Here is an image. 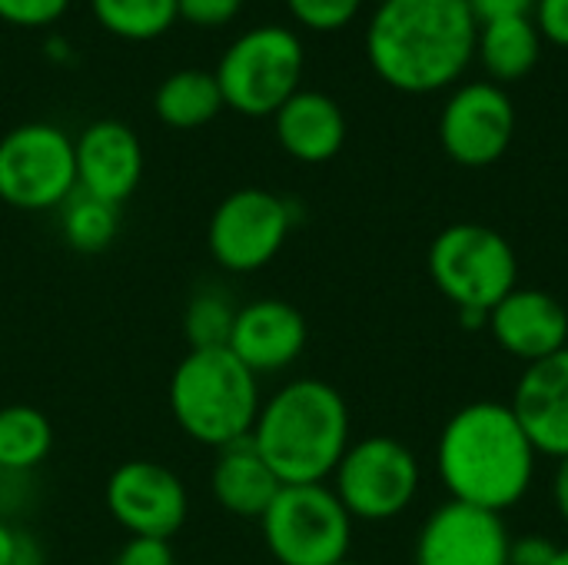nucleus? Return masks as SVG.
I'll use <instances>...</instances> for the list:
<instances>
[{"mask_svg":"<svg viewBox=\"0 0 568 565\" xmlns=\"http://www.w3.org/2000/svg\"><path fill=\"white\" fill-rule=\"evenodd\" d=\"M479 23L466 0H383L366 27V57L399 93H436L476 57Z\"/></svg>","mask_w":568,"mask_h":565,"instance_id":"obj_1","label":"nucleus"},{"mask_svg":"<svg viewBox=\"0 0 568 565\" xmlns=\"http://www.w3.org/2000/svg\"><path fill=\"white\" fill-rule=\"evenodd\" d=\"M536 446L509 403L476 400L449 416L436 443L439 480L456 503L506 513L536 480Z\"/></svg>","mask_w":568,"mask_h":565,"instance_id":"obj_2","label":"nucleus"},{"mask_svg":"<svg viewBox=\"0 0 568 565\" xmlns=\"http://www.w3.org/2000/svg\"><path fill=\"white\" fill-rule=\"evenodd\" d=\"M250 440L283 486L326 483L349 450V406L326 380H290L263 400Z\"/></svg>","mask_w":568,"mask_h":565,"instance_id":"obj_3","label":"nucleus"},{"mask_svg":"<svg viewBox=\"0 0 568 565\" xmlns=\"http://www.w3.org/2000/svg\"><path fill=\"white\" fill-rule=\"evenodd\" d=\"M263 393L260 376L226 346L186 350L170 376V413L180 433L206 450H223L253 433Z\"/></svg>","mask_w":568,"mask_h":565,"instance_id":"obj_4","label":"nucleus"},{"mask_svg":"<svg viewBox=\"0 0 568 565\" xmlns=\"http://www.w3.org/2000/svg\"><path fill=\"white\" fill-rule=\"evenodd\" d=\"M426 270L459 313H493L519 286L513 243L483 223H453L433 243Z\"/></svg>","mask_w":568,"mask_h":565,"instance_id":"obj_5","label":"nucleus"},{"mask_svg":"<svg viewBox=\"0 0 568 565\" xmlns=\"http://www.w3.org/2000/svg\"><path fill=\"white\" fill-rule=\"evenodd\" d=\"M306 53L286 27H253L226 47L213 77L223 103L243 117H273L303 80Z\"/></svg>","mask_w":568,"mask_h":565,"instance_id":"obj_6","label":"nucleus"},{"mask_svg":"<svg viewBox=\"0 0 568 565\" xmlns=\"http://www.w3.org/2000/svg\"><path fill=\"white\" fill-rule=\"evenodd\" d=\"M266 553L280 565H336L349 559L353 516L326 483L283 486L260 519Z\"/></svg>","mask_w":568,"mask_h":565,"instance_id":"obj_7","label":"nucleus"},{"mask_svg":"<svg viewBox=\"0 0 568 565\" xmlns=\"http://www.w3.org/2000/svg\"><path fill=\"white\" fill-rule=\"evenodd\" d=\"M77 190L73 137L33 120L0 137V203L23 213L60 210Z\"/></svg>","mask_w":568,"mask_h":565,"instance_id":"obj_8","label":"nucleus"},{"mask_svg":"<svg viewBox=\"0 0 568 565\" xmlns=\"http://www.w3.org/2000/svg\"><path fill=\"white\" fill-rule=\"evenodd\" d=\"M329 480L353 523H389L416 503L423 473L406 443L393 436H366L349 443Z\"/></svg>","mask_w":568,"mask_h":565,"instance_id":"obj_9","label":"nucleus"},{"mask_svg":"<svg viewBox=\"0 0 568 565\" xmlns=\"http://www.w3.org/2000/svg\"><path fill=\"white\" fill-rule=\"evenodd\" d=\"M293 206L273 190L243 186L223 196L206 226V246L220 270L256 273L270 266L290 240Z\"/></svg>","mask_w":568,"mask_h":565,"instance_id":"obj_10","label":"nucleus"},{"mask_svg":"<svg viewBox=\"0 0 568 565\" xmlns=\"http://www.w3.org/2000/svg\"><path fill=\"white\" fill-rule=\"evenodd\" d=\"M106 509L120 529L146 539H173L190 516L183 480L153 460H126L106 480Z\"/></svg>","mask_w":568,"mask_h":565,"instance_id":"obj_11","label":"nucleus"},{"mask_svg":"<svg viewBox=\"0 0 568 565\" xmlns=\"http://www.w3.org/2000/svg\"><path fill=\"white\" fill-rule=\"evenodd\" d=\"M516 137V103L493 83H463L439 113V143L459 167H493Z\"/></svg>","mask_w":568,"mask_h":565,"instance_id":"obj_12","label":"nucleus"},{"mask_svg":"<svg viewBox=\"0 0 568 565\" xmlns=\"http://www.w3.org/2000/svg\"><path fill=\"white\" fill-rule=\"evenodd\" d=\"M509 529L499 513L443 503L433 509L416 536V565H509Z\"/></svg>","mask_w":568,"mask_h":565,"instance_id":"obj_13","label":"nucleus"},{"mask_svg":"<svg viewBox=\"0 0 568 565\" xmlns=\"http://www.w3.org/2000/svg\"><path fill=\"white\" fill-rule=\"evenodd\" d=\"M306 340V316L286 300L263 296L236 310L226 350L256 376H270L290 370L303 356Z\"/></svg>","mask_w":568,"mask_h":565,"instance_id":"obj_14","label":"nucleus"},{"mask_svg":"<svg viewBox=\"0 0 568 565\" xmlns=\"http://www.w3.org/2000/svg\"><path fill=\"white\" fill-rule=\"evenodd\" d=\"M77 190L103 200L126 203L143 176V147L140 137L120 120H93L77 140Z\"/></svg>","mask_w":568,"mask_h":565,"instance_id":"obj_15","label":"nucleus"},{"mask_svg":"<svg viewBox=\"0 0 568 565\" xmlns=\"http://www.w3.org/2000/svg\"><path fill=\"white\" fill-rule=\"evenodd\" d=\"M493 340L499 343L503 353L513 360L532 366L546 356H556L568 346V313L566 306L546 293V290H529L516 286L493 313L489 326Z\"/></svg>","mask_w":568,"mask_h":565,"instance_id":"obj_16","label":"nucleus"},{"mask_svg":"<svg viewBox=\"0 0 568 565\" xmlns=\"http://www.w3.org/2000/svg\"><path fill=\"white\" fill-rule=\"evenodd\" d=\"M509 410L526 430L529 443L539 456H552L556 463L568 456V346L556 356H546L516 383Z\"/></svg>","mask_w":568,"mask_h":565,"instance_id":"obj_17","label":"nucleus"},{"mask_svg":"<svg viewBox=\"0 0 568 565\" xmlns=\"http://www.w3.org/2000/svg\"><path fill=\"white\" fill-rule=\"evenodd\" d=\"M273 130L280 147L300 163H326L346 143V117L339 103L303 87L273 113Z\"/></svg>","mask_w":568,"mask_h":565,"instance_id":"obj_18","label":"nucleus"},{"mask_svg":"<svg viewBox=\"0 0 568 565\" xmlns=\"http://www.w3.org/2000/svg\"><path fill=\"white\" fill-rule=\"evenodd\" d=\"M280 490L283 483L266 466V460L260 456L250 436L216 450L210 466V493L226 516L260 523Z\"/></svg>","mask_w":568,"mask_h":565,"instance_id":"obj_19","label":"nucleus"},{"mask_svg":"<svg viewBox=\"0 0 568 565\" xmlns=\"http://www.w3.org/2000/svg\"><path fill=\"white\" fill-rule=\"evenodd\" d=\"M542 53V33L532 17H506L479 23L476 57L483 60L493 83H513L536 70Z\"/></svg>","mask_w":568,"mask_h":565,"instance_id":"obj_20","label":"nucleus"},{"mask_svg":"<svg viewBox=\"0 0 568 565\" xmlns=\"http://www.w3.org/2000/svg\"><path fill=\"white\" fill-rule=\"evenodd\" d=\"M223 107L220 83L210 70H176L153 93V113L170 130H200Z\"/></svg>","mask_w":568,"mask_h":565,"instance_id":"obj_21","label":"nucleus"},{"mask_svg":"<svg viewBox=\"0 0 568 565\" xmlns=\"http://www.w3.org/2000/svg\"><path fill=\"white\" fill-rule=\"evenodd\" d=\"M53 450V423L30 403L0 406V473L17 476L47 463Z\"/></svg>","mask_w":568,"mask_h":565,"instance_id":"obj_22","label":"nucleus"},{"mask_svg":"<svg viewBox=\"0 0 568 565\" xmlns=\"http://www.w3.org/2000/svg\"><path fill=\"white\" fill-rule=\"evenodd\" d=\"M60 230L70 250L103 253L120 230V206L73 190V196L60 206Z\"/></svg>","mask_w":568,"mask_h":565,"instance_id":"obj_23","label":"nucleus"},{"mask_svg":"<svg viewBox=\"0 0 568 565\" xmlns=\"http://www.w3.org/2000/svg\"><path fill=\"white\" fill-rule=\"evenodd\" d=\"M90 10L103 30L123 40H153L180 20L176 0H90Z\"/></svg>","mask_w":568,"mask_h":565,"instance_id":"obj_24","label":"nucleus"},{"mask_svg":"<svg viewBox=\"0 0 568 565\" xmlns=\"http://www.w3.org/2000/svg\"><path fill=\"white\" fill-rule=\"evenodd\" d=\"M233 300L223 290H203L196 293L183 310V336L190 350H216L230 343L233 320H236Z\"/></svg>","mask_w":568,"mask_h":565,"instance_id":"obj_25","label":"nucleus"},{"mask_svg":"<svg viewBox=\"0 0 568 565\" xmlns=\"http://www.w3.org/2000/svg\"><path fill=\"white\" fill-rule=\"evenodd\" d=\"M286 7L303 27L316 33H329V30H343L346 23H353L363 0H286Z\"/></svg>","mask_w":568,"mask_h":565,"instance_id":"obj_26","label":"nucleus"},{"mask_svg":"<svg viewBox=\"0 0 568 565\" xmlns=\"http://www.w3.org/2000/svg\"><path fill=\"white\" fill-rule=\"evenodd\" d=\"M70 0H0V20L10 27H50L67 13Z\"/></svg>","mask_w":568,"mask_h":565,"instance_id":"obj_27","label":"nucleus"},{"mask_svg":"<svg viewBox=\"0 0 568 565\" xmlns=\"http://www.w3.org/2000/svg\"><path fill=\"white\" fill-rule=\"evenodd\" d=\"M243 10V0H176L180 20L193 27H226Z\"/></svg>","mask_w":568,"mask_h":565,"instance_id":"obj_28","label":"nucleus"},{"mask_svg":"<svg viewBox=\"0 0 568 565\" xmlns=\"http://www.w3.org/2000/svg\"><path fill=\"white\" fill-rule=\"evenodd\" d=\"M113 565H176L173 559V549L166 539H146V536H130Z\"/></svg>","mask_w":568,"mask_h":565,"instance_id":"obj_29","label":"nucleus"},{"mask_svg":"<svg viewBox=\"0 0 568 565\" xmlns=\"http://www.w3.org/2000/svg\"><path fill=\"white\" fill-rule=\"evenodd\" d=\"M536 27L542 33V40L568 47V0H536Z\"/></svg>","mask_w":568,"mask_h":565,"instance_id":"obj_30","label":"nucleus"},{"mask_svg":"<svg viewBox=\"0 0 568 565\" xmlns=\"http://www.w3.org/2000/svg\"><path fill=\"white\" fill-rule=\"evenodd\" d=\"M559 556V546L539 533H526L509 543V565H552Z\"/></svg>","mask_w":568,"mask_h":565,"instance_id":"obj_31","label":"nucleus"},{"mask_svg":"<svg viewBox=\"0 0 568 565\" xmlns=\"http://www.w3.org/2000/svg\"><path fill=\"white\" fill-rule=\"evenodd\" d=\"M476 23H493L506 17H532L536 0H466Z\"/></svg>","mask_w":568,"mask_h":565,"instance_id":"obj_32","label":"nucleus"},{"mask_svg":"<svg viewBox=\"0 0 568 565\" xmlns=\"http://www.w3.org/2000/svg\"><path fill=\"white\" fill-rule=\"evenodd\" d=\"M552 503H556L559 519L568 526V456L559 460V466H556V476H552Z\"/></svg>","mask_w":568,"mask_h":565,"instance_id":"obj_33","label":"nucleus"},{"mask_svg":"<svg viewBox=\"0 0 568 565\" xmlns=\"http://www.w3.org/2000/svg\"><path fill=\"white\" fill-rule=\"evenodd\" d=\"M17 553H20V533L0 519V565H17Z\"/></svg>","mask_w":568,"mask_h":565,"instance_id":"obj_34","label":"nucleus"},{"mask_svg":"<svg viewBox=\"0 0 568 565\" xmlns=\"http://www.w3.org/2000/svg\"><path fill=\"white\" fill-rule=\"evenodd\" d=\"M40 549H37V543L30 539V536H23L20 533V553H17V565H40Z\"/></svg>","mask_w":568,"mask_h":565,"instance_id":"obj_35","label":"nucleus"},{"mask_svg":"<svg viewBox=\"0 0 568 565\" xmlns=\"http://www.w3.org/2000/svg\"><path fill=\"white\" fill-rule=\"evenodd\" d=\"M552 565H568V546H559V556Z\"/></svg>","mask_w":568,"mask_h":565,"instance_id":"obj_36","label":"nucleus"},{"mask_svg":"<svg viewBox=\"0 0 568 565\" xmlns=\"http://www.w3.org/2000/svg\"><path fill=\"white\" fill-rule=\"evenodd\" d=\"M336 565H359V563H353V559H343V563H336Z\"/></svg>","mask_w":568,"mask_h":565,"instance_id":"obj_37","label":"nucleus"}]
</instances>
